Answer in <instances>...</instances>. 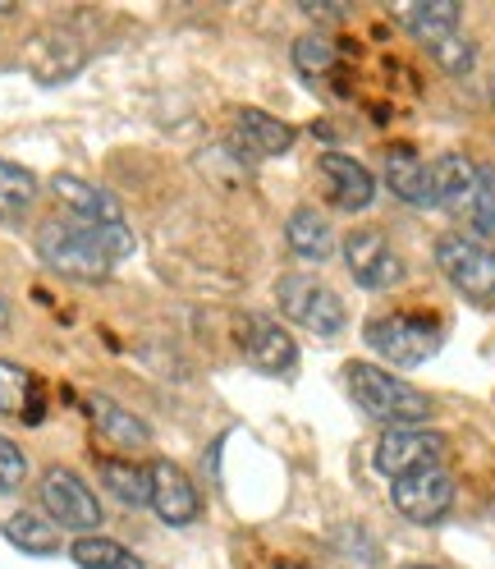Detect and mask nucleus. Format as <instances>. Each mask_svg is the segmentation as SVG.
Returning a JSON list of instances; mask_svg holds the SVG:
<instances>
[{"label":"nucleus","instance_id":"nucleus-10","mask_svg":"<svg viewBox=\"0 0 495 569\" xmlns=\"http://www.w3.org/2000/svg\"><path fill=\"white\" fill-rule=\"evenodd\" d=\"M239 345L248 353V363L262 368V372H290L299 363V345L294 336L271 322V317H243V327H239Z\"/></svg>","mask_w":495,"mask_h":569},{"label":"nucleus","instance_id":"nucleus-28","mask_svg":"<svg viewBox=\"0 0 495 569\" xmlns=\"http://www.w3.org/2000/svg\"><path fill=\"white\" fill-rule=\"evenodd\" d=\"M432 56L449 69V74H468V69H473V47H468L464 38H458V32H454V38H445V42H436V47H432Z\"/></svg>","mask_w":495,"mask_h":569},{"label":"nucleus","instance_id":"nucleus-5","mask_svg":"<svg viewBox=\"0 0 495 569\" xmlns=\"http://www.w3.org/2000/svg\"><path fill=\"white\" fill-rule=\"evenodd\" d=\"M275 295H280L285 317H294L299 327H307L316 336H340L344 331V303H340V295L331 290V284L312 280V276H280Z\"/></svg>","mask_w":495,"mask_h":569},{"label":"nucleus","instance_id":"nucleus-16","mask_svg":"<svg viewBox=\"0 0 495 569\" xmlns=\"http://www.w3.org/2000/svg\"><path fill=\"white\" fill-rule=\"evenodd\" d=\"M88 413H92V422H97V432H101L105 441L124 446V450H143V446L152 441V432H148L143 418H133L129 409H120L115 400H105V396H92V400H88Z\"/></svg>","mask_w":495,"mask_h":569},{"label":"nucleus","instance_id":"nucleus-7","mask_svg":"<svg viewBox=\"0 0 495 569\" xmlns=\"http://www.w3.org/2000/svg\"><path fill=\"white\" fill-rule=\"evenodd\" d=\"M391 501L408 523H436L454 506V478L445 473V465L413 469L391 482Z\"/></svg>","mask_w":495,"mask_h":569},{"label":"nucleus","instance_id":"nucleus-12","mask_svg":"<svg viewBox=\"0 0 495 569\" xmlns=\"http://www.w3.org/2000/svg\"><path fill=\"white\" fill-rule=\"evenodd\" d=\"M316 170H322V180H326V198L340 207V211H363L372 207L376 198V180H372V170L363 161H353L344 152H326L322 161H316Z\"/></svg>","mask_w":495,"mask_h":569},{"label":"nucleus","instance_id":"nucleus-13","mask_svg":"<svg viewBox=\"0 0 495 569\" xmlns=\"http://www.w3.org/2000/svg\"><path fill=\"white\" fill-rule=\"evenodd\" d=\"M385 184H391V193L408 207H436L432 166L413 148H391V157H385Z\"/></svg>","mask_w":495,"mask_h":569},{"label":"nucleus","instance_id":"nucleus-29","mask_svg":"<svg viewBox=\"0 0 495 569\" xmlns=\"http://www.w3.org/2000/svg\"><path fill=\"white\" fill-rule=\"evenodd\" d=\"M6 327H10V308H6V303H0V331H6Z\"/></svg>","mask_w":495,"mask_h":569},{"label":"nucleus","instance_id":"nucleus-8","mask_svg":"<svg viewBox=\"0 0 495 569\" xmlns=\"http://www.w3.org/2000/svg\"><path fill=\"white\" fill-rule=\"evenodd\" d=\"M445 455V437L441 432H427V427H385V437L376 441V455L372 465L381 478H404L413 469H427V465H441Z\"/></svg>","mask_w":495,"mask_h":569},{"label":"nucleus","instance_id":"nucleus-21","mask_svg":"<svg viewBox=\"0 0 495 569\" xmlns=\"http://www.w3.org/2000/svg\"><path fill=\"white\" fill-rule=\"evenodd\" d=\"M101 482L111 487V496H120L124 506H152V478L148 469L129 465V459H97Z\"/></svg>","mask_w":495,"mask_h":569},{"label":"nucleus","instance_id":"nucleus-30","mask_svg":"<svg viewBox=\"0 0 495 569\" xmlns=\"http://www.w3.org/2000/svg\"><path fill=\"white\" fill-rule=\"evenodd\" d=\"M408 569H441V565H408Z\"/></svg>","mask_w":495,"mask_h":569},{"label":"nucleus","instance_id":"nucleus-24","mask_svg":"<svg viewBox=\"0 0 495 569\" xmlns=\"http://www.w3.org/2000/svg\"><path fill=\"white\" fill-rule=\"evenodd\" d=\"M69 556H74L79 569H143V560H138L129 547H120L115 538H97V532L79 538L69 547Z\"/></svg>","mask_w":495,"mask_h":569},{"label":"nucleus","instance_id":"nucleus-25","mask_svg":"<svg viewBox=\"0 0 495 569\" xmlns=\"http://www.w3.org/2000/svg\"><path fill=\"white\" fill-rule=\"evenodd\" d=\"M464 217L473 221V230L482 239H495V166H477V189Z\"/></svg>","mask_w":495,"mask_h":569},{"label":"nucleus","instance_id":"nucleus-9","mask_svg":"<svg viewBox=\"0 0 495 569\" xmlns=\"http://www.w3.org/2000/svg\"><path fill=\"white\" fill-rule=\"evenodd\" d=\"M344 267L363 290H391V284L404 280L400 253L391 248V239L376 234V230H358V234L344 239Z\"/></svg>","mask_w":495,"mask_h":569},{"label":"nucleus","instance_id":"nucleus-17","mask_svg":"<svg viewBox=\"0 0 495 569\" xmlns=\"http://www.w3.org/2000/svg\"><path fill=\"white\" fill-rule=\"evenodd\" d=\"M0 413L28 418V422L42 418V386H38V377H32L28 368H19V363H10V359H0Z\"/></svg>","mask_w":495,"mask_h":569},{"label":"nucleus","instance_id":"nucleus-27","mask_svg":"<svg viewBox=\"0 0 495 569\" xmlns=\"http://www.w3.org/2000/svg\"><path fill=\"white\" fill-rule=\"evenodd\" d=\"M28 478V459L23 450L10 441V437H0V491H19Z\"/></svg>","mask_w":495,"mask_h":569},{"label":"nucleus","instance_id":"nucleus-32","mask_svg":"<svg viewBox=\"0 0 495 569\" xmlns=\"http://www.w3.org/2000/svg\"><path fill=\"white\" fill-rule=\"evenodd\" d=\"M491 101H495V79H491Z\"/></svg>","mask_w":495,"mask_h":569},{"label":"nucleus","instance_id":"nucleus-2","mask_svg":"<svg viewBox=\"0 0 495 569\" xmlns=\"http://www.w3.org/2000/svg\"><path fill=\"white\" fill-rule=\"evenodd\" d=\"M348 390H353V400L363 405V413L385 422V427H422L432 418V400L422 396L417 386H408L404 377H391L385 368L353 363L348 368Z\"/></svg>","mask_w":495,"mask_h":569},{"label":"nucleus","instance_id":"nucleus-14","mask_svg":"<svg viewBox=\"0 0 495 569\" xmlns=\"http://www.w3.org/2000/svg\"><path fill=\"white\" fill-rule=\"evenodd\" d=\"M234 142L248 157H285L294 148V129L285 120H271L266 111H239L234 116Z\"/></svg>","mask_w":495,"mask_h":569},{"label":"nucleus","instance_id":"nucleus-20","mask_svg":"<svg viewBox=\"0 0 495 569\" xmlns=\"http://www.w3.org/2000/svg\"><path fill=\"white\" fill-rule=\"evenodd\" d=\"M0 532L19 547V551H28V556H55V547H60V528L47 519V515H28V510H19V515H10L6 523H0Z\"/></svg>","mask_w":495,"mask_h":569},{"label":"nucleus","instance_id":"nucleus-11","mask_svg":"<svg viewBox=\"0 0 495 569\" xmlns=\"http://www.w3.org/2000/svg\"><path fill=\"white\" fill-rule=\"evenodd\" d=\"M148 478H152V510L161 515V523L189 528L198 519V491H193L189 473L180 465H170V459H156Z\"/></svg>","mask_w":495,"mask_h":569},{"label":"nucleus","instance_id":"nucleus-19","mask_svg":"<svg viewBox=\"0 0 495 569\" xmlns=\"http://www.w3.org/2000/svg\"><path fill=\"white\" fill-rule=\"evenodd\" d=\"M400 19H404V28L413 32V38L427 42V47H436V42H445V38H454V32H458V6H454V0L408 6V10H400Z\"/></svg>","mask_w":495,"mask_h":569},{"label":"nucleus","instance_id":"nucleus-31","mask_svg":"<svg viewBox=\"0 0 495 569\" xmlns=\"http://www.w3.org/2000/svg\"><path fill=\"white\" fill-rule=\"evenodd\" d=\"M280 569H312V565H280Z\"/></svg>","mask_w":495,"mask_h":569},{"label":"nucleus","instance_id":"nucleus-4","mask_svg":"<svg viewBox=\"0 0 495 569\" xmlns=\"http://www.w3.org/2000/svg\"><path fill=\"white\" fill-rule=\"evenodd\" d=\"M436 267L454 290H464L473 303L495 299V248H486L473 234H441L436 239Z\"/></svg>","mask_w":495,"mask_h":569},{"label":"nucleus","instance_id":"nucleus-26","mask_svg":"<svg viewBox=\"0 0 495 569\" xmlns=\"http://www.w3.org/2000/svg\"><path fill=\"white\" fill-rule=\"evenodd\" d=\"M335 60H340V51H335V42L326 38V32H307V38L294 42V64L303 69V74H312V79L331 74Z\"/></svg>","mask_w":495,"mask_h":569},{"label":"nucleus","instance_id":"nucleus-22","mask_svg":"<svg viewBox=\"0 0 495 569\" xmlns=\"http://www.w3.org/2000/svg\"><path fill=\"white\" fill-rule=\"evenodd\" d=\"M32 198H38V180L23 166L0 161V226H19L28 217Z\"/></svg>","mask_w":495,"mask_h":569},{"label":"nucleus","instance_id":"nucleus-23","mask_svg":"<svg viewBox=\"0 0 495 569\" xmlns=\"http://www.w3.org/2000/svg\"><path fill=\"white\" fill-rule=\"evenodd\" d=\"M285 239H290V248L299 258H307V262H326L331 258V248H335V239H331V226L316 217V211H294L290 217V226H285Z\"/></svg>","mask_w":495,"mask_h":569},{"label":"nucleus","instance_id":"nucleus-15","mask_svg":"<svg viewBox=\"0 0 495 569\" xmlns=\"http://www.w3.org/2000/svg\"><path fill=\"white\" fill-rule=\"evenodd\" d=\"M432 189H436V207L445 211H468L473 189H477V161H468L464 152H445L432 166Z\"/></svg>","mask_w":495,"mask_h":569},{"label":"nucleus","instance_id":"nucleus-1","mask_svg":"<svg viewBox=\"0 0 495 569\" xmlns=\"http://www.w3.org/2000/svg\"><path fill=\"white\" fill-rule=\"evenodd\" d=\"M38 253L47 258V267H55L60 276L74 280H101L111 276L115 262H124L133 253V234L124 221H51L38 234Z\"/></svg>","mask_w":495,"mask_h":569},{"label":"nucleus","instance_id":"nucleus-3","mask_svg":"<svg viewBox=\"0 0 495 569\" xmlns=\"http://www.w3.org/2000/svg\"><path fill=\"white\" fill-rule=\"evenodd\" d=\"M445 331L436 317L427 312H391V317H376V322H367V345L381 353L385 363L395 368H417L427 363L432 353L441 349Z\"/></svg>","mask_w":495,"mask_h":569},{"label":"nucleus","instance_id":"nucleus-18","mask_svg":"<svg viewBox=\"0 0 495 569\" xmlns=\"http://www.w3.org/2000/svg\"><path fill=\"white\" fill-rule=\"evenodd\" d=\"M51 193L64 202V207H74L83 221H120V202L105 193V189H97V184H88V180H74V174H55L51 180Z\"/></svg>","mask_w":495,"mask_h":569},{"label":"nucleus","instance_id":"nucleus-6","mask_svg":"<svg viewBox=\"0 0 495 569\" xmlns=\"http://www.w3.org/2000/svg\"><path fill=\"white\" fill-rule=\"evenodd\" d=\"M42 506H47L55 528H69V532H79V538L97 532L101 519H105L97 491L79 473H69V469H47V478H42Z\"/></svg>","mask_w":495,"mask_h":569}]
</instances>
